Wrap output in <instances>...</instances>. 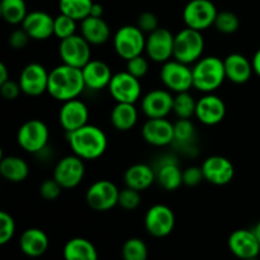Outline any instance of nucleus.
<instances>
[{"mask_svg":"<svg viewBox=\"0 0 260 260\" xmlns=\"http://www.w3.org/2000/svg\"><path fill=\"white\" fill-rule=\"evenodd\" d=\"M85 88L81 69L62 63L50 71L47 93L56 101L65 103L76 99Z\"/></svg>","mask_w":260,"mask_h":260,"instance_id":"nucleus-1","label":"nucleus"},{"mask_svg":"<svg viewBox=\"0 0 260 260\" xmlns=\"http://www.w3.org/2000/svg\"><path fill=\"white\" fill-rule=\"evenodd\" d=\"M68 142L74 154L83 160L98 159L108 146L106 134L94 124H85L76 131L69 132Z\"/></svg>","mask_w":260,"mask_h":260,"instance_id":"nucleus-2","label":"nucleus"},{"mask_svg":"<svg viewBox=\"0 0 260 260\" xmlns=\"http://www.w3.org/2000/svg\"><path fill=\"white\" fill-rule=\"evenodd\" d=\"M193 88L208 94L217 90L226 80L225 65L217 56L200 58L193 66Z\"/></svg>","mask_w":260,"mask_h":260,"instance_id":"nucleus-3","label":"nucleus"},{"mask_svg":"<svg viewBox=\"0 0 260 260\" xmlns=\"http://www.w3.org/2000/svg\"><path fill=\"white\" fill-rule=\"evenodd\" d=\"M205 51V38L202 32L192 29V28H183L175 35L174 38V56L173 58L183 63H196L202 58Z\"/></svg>","mask_w":260,"mask_h":260,"instance_id":"nucleus-4","label":"nucleus"},{"mask_svg":"<svg viewBox=\"0 0 260 260\" xmlns=\"http://www.w3.org/2000/svg\"><path fill=\"white\" fill-rule=\"evenodd\" d=\"M113 46L117 55L128 61L146 50V37L137 25H123L114 33Z\"/></svg>","mask_w":260,"mask_h":260,"instance_id":"nucleus-5","label":"nucleus"},{"mask_svg":"<svg viewBox=\"0 0 260 260\" xmlns=\"http://www.w3.org/2000/svg\"><path fill=\"white\" fill-rule=\"evenodd\" d=\"M217 14V8L211 0H190L183 9V20L188 28L203 32L215 24Z\"/></svg>","mask_w":260,"mask_h":260,"instance_id":"nucleus-6","label":"nucleus"},{"mask_svg":"<svg viewBox=\"0 0 260 260\" xmlns=\"http://www.w3.org/2000/svg\"><path fill=\"white\" fill-rule=\"evenodd\" d=\"M160 79L165 88L175 94L189 91L193 88V70L189 65L180 62L175 58L162 63Z\"/></svg>","mask_w":260,"mask_h":260,"instance_id":"nucleus-7","label":"nucleus"},{"mask_svg":"<svg viewBox=\"0 0 260 260\" xmlns=\"http://www.w3.org/2000/svg\"><path fill=\"white\" fill-rule=\"evenodd\" d=\"M50 131L41 119H29L19 127L17 132L18 145L29 154H38L47 145Z\"/></svg>","mask_w":260,"mask_h":260,"instance_id":"nucleus-8","label":"nucleus"},{"mask_svg":"<svg viewBox=\"0 0 260 260\" xmlns=\"http://www.w3.org/2000/svg\"><path fill=\"white\" fill-rule=\"evenodd\" d=\"M119 189L111 180L102 179L94 182L88 188L85 201L89 207L98 212H106L118 206Z\"/></svg>","mask_w":260,"mask_h":260,"instance_id":"nucleus-9","label":"nucleus"},{"mask_svg":"<svg viewBox=\"0 0 260 260\" xmlns=\"http://www.w3.org/2000/svg\"><path fill=\"white\" fill-rule=\"evenodd\" d=\"M90 46V43L83 36L74 35L60 41L58 55L62 60V63L83 69L91 60Z\"/></svg>","mask_w":260,"mask_h":260,"instance_id":"nucleus-10","label":"nucleus"},{"mask_svg":"<svg viewBox=\"0 0 260 260\" xmlns=\"http://www.w3.org/2000/svg\"><path fill=\"white\" fill-rule=\"evenodd\" d=\"M108 90L117 103L135 104L141 96V83L128 71H121L112 76Z\"/></svg>","mask_w":260,"mask_h":260,"instance_id":"nucleus-11","label":"nucleus"},{"mask_svg":"<svg viewBox=\"0 0 260 260\" xmlns=\"http://www.w3.org/2000/svg\"><path fill=\"white\" fill-rule=\"evenodd\" d=\"M175 215L170 207L165 205H154L145 215V229L151 236L157 239L170 235L174 230Z\"/></svg>","mask_w":260,"mask_h":260,"instance_id":"nucleus-12","label":"nucleus"},{"mask_svg":"<svg viewBox=\"0 0 260 260\" xmlns=\"http://www.w3.org/2000/svg\"><path fill=\"white\" fill-rule=\"evenodd\" d=\"M85 175L84 160L78 155H69L57 161L53 169V178L60 183L63 189H73L78 187Z\"/></svg>","mask_w":260,"mask_h":260,"instance_id":"nucleus-13","label":"nucleus"},{"mask_svg":"<svg viewBox=\"0 0 260 260\" xmlns=\"http://www.w3.org/2000/svg\"><path fill=\"white\" fill-rule=\"evenodd\" d=\"M174 38L167 28L159 27L156 30L150 33L146 38V53L152 61L165 63L172 60L174 56Z\"/></svg>","mask_w":260,"mask_h":260,"instance_id":"nucleus-14","label":"nucleus"},{"mask_svg":"<svg viewBox=\"0 0 260 260\" xmlns=\"http://www.w3.org/2000/svg\"><path fill=\"white\" fill-rule=\"evenodd\" d=\"M50 73L43 65L38 62H30L23 68L19 76V85L22 93L28 96H40L48 89Z\"/></svg>","mask_w":260,"mask_h":260,"instance_id":"nucleus-15","label":"nucleus"},{"mask_svg":"<svg viewBox=\"0 0 260 260\" xmlns=\"http://www.w3.org/2000/svg\"><path fill=\"white\" fill-rule=\"evenodd\" d=\"M206 182L213 185H226L235 177V167L233 162L221 155L207 157L201 165Z\"/></svg>","mask_w":260,"mask_h":260,"instance_id":"nucleus-16","label":"nucleus"},{"mask_svg":"<svg viewBox=\"0 0 260 260\" xmlns=\"http://www.w3.org/2000/svg\"><path fill=\"white\" fill-rule=\"evenodd\" d=\"M231 253L240 260L249 258H258L260 253V243L254 230L239 229L235 230L228 241Z\"/></svg>","mask_w":260,"mask_h":260,"instance_id":"nucleus-17","label":"nucleus"},{"mask_svg":"<svg viewBox=\"0 0 260 260\" xmlns=\"http://www.w3.org/2000/svg\"><path fill=\"white\" fill-rule=\"evenodd\" d=\"M226 116V104L223 99L213 93L205 94L197 101L196 118L206 126L221 123Z\"/></svg>","mask_w":260,"mask_h":260,"instance_id":"nucleus-18","label":"nucleus"},{"mask_svg":"<svg viewBox=\"0 0 260 260\" xmlns=\"http://www.w3.org/2000/svg\"><path fill=\"white\" fill-rule=\"evenodd\" d=\"M141 134L149 145L168 146L174 141V123L167 118H149L142 126Z\"/></svg>","mask_w":260,"mask_h":260,"instance_id":"nucleus-19","label":"nucleus"},{"mask_svg":"<svg viewBox=\"0 0 260 260\" xmlns=\"http://www.w3.org/2000/svg\"><path fill=\"white\" fill-rule=\"evenodd\" d=\"M174 96L170 90L155 89L144 95L141 102L142 112L147 118H165L170 112H173Z\"/></svg>","mask_w":260,"mask_h":260,"instance_id":"nucleus-20","label":"nucleus"},{"mask_svg":"<svg viewBox=\"0 0 260 260\" xmlns=\"http://www.w3.org/2000/svg\"><path fill=\"white\" fill-rule=\"evenodd\" d=\"M89 119V109L84 102L76 99L65 102L62 104L58 113V121H60L61 127L69 132L76 131L83 126L88 124Z\"/></svg>","mask_w":260,"mask_h":260,"instance_id":"nucleus-21","label":"nucleus"},{"mask_svg":"<svg viewBox=\"0 0 260 260\" xmlns=\"http://www.w3.org/2000/svg\"><path fill=\"white\" fill-rule=\"evenodd\" d=\"M53 23L55 18L42 10H35L28 13L23 20L22 28L28 33L30 40L46 41L53 36Z\"/></svg>","mask_w":260,"mask_h":260,"instance_id":"nucleus-22","label":"nucleus"},{"mask_svg":"<svg viewBox=\"0 0 260 260\" xmlns=\"http://www.w3.org/2000/svg\"><path fill=\"white\" fill-rule=\"evenodd\" d=\"M226 79L234 84H245L254 73L253 63L241 53H230L223 58Z\"/></svg>","mask_w":260,"mask_h":260,"instance_id":"nucleus-23","label":"nucleus"},{"mask_svg":"<svg viewBox=\"0 0 260 260\" xmlns=\"http://www.w3.org/2000/svg\"><path fill=\"white\" fill-rule=\"evenodd\" d=\"M81 71H83L85 86L91 90H102L108 88L113 76L111 68L101 60H90L81 69Z\"/></svg>","mask_w":260,"mask_h":260,"instance_id":"nucleus-24","label":"nucleus"},{"mask_svg":"<svg viewBox=\"0 0 260 260\" xmlns=\"http://www.w3.org/2000/svg\"><path fill=\"white\" fill-rule=\"evenodd\" d=\"M48 236L41 229L30 228L22 234L19 239V248L24 255L38 258L43 255L48 249Z\"/></svg>","mask_w":260,"mask_h":260,"instance_id":"nucleus-25","label":"nucleus"},{"mask_svg":"<svg viewBox=\"0 0 260 260\" xmlns=\"http://www.w3.org/2000/svg\"><path fill=\"white\" fill-rule=\"evenodd\" d=\"M156 182V173L147 164H134L124 173L126 187L144 192Z\"/></svg>","mask_w":260,"mask_h":260,"instance_id":"nucleus-26","label":"nucleus"},{"mask_svg":"<svg viewBox=\"0 0 260 260\" xmlns=\"http://www.w3.org/2000/svg\"><path fill=\"white\" fill-rule=\"evenodd\" d=\"M156 173V182L165 190H177L183 184V170L173 157H167L159 164Z\"/></svg>","mask_w":260,"mask_h":260,"instance_id":"nucleus-27","label":"nucleus"},{"mask_svg":"<svg viewBox=\"0 0 260 260\" xmlns=\"http://www.w3.org/2000/svg\"><path fill=\"white\" fill-rule=\"evenodd\" d=\"M80 27L81 36L93 46L104 45L111 38V28L103 18L88 17L81 20Z\"/></svg>","mask_w":260,"mask_h":260,"instance_id":"nucleus-28","label":"nucleus"},{"mask_svg":"<svg viewBox=\"0 0 260 260\" xmlns=\"http://www.w3.org/2000/svg\"><path fill=\"white\" fill-rule=\"evenodd\" d=\"M0 174L4 179L12 183H22L29 174L27 161L19 156H2L0 160Z\"/></svg>","mask_w":260,"mask_h":260,"instance_id":"nucleus-29","label":"nucleus"},{"mask_svg":"<svg viewBox=\"0 0 260 260\" xmlns=\"http://www.w3.org/2000/svg\"><path fill=\"white\" fill-rule=\"evenodd\" d=\"M139 119V112L132 103H117L111 112V122L118 131H129Z\"/></svg>","mask_w":260,"mask_h":260,"instance_id":"nucleus-30","label":"nucleus"},{"mask_svg":"<svg viewBox=\"0 0 260 260\" xmlns=\"http://www.w3.org/2000/svg\"><path fill=\"white\" fill-rule=\"evenodd\" d=\"M65 260H98L95 246L84 238L70 239L63 246Z\"/></svg>","mask_w":260,"mask_h":260,"instance_id":"nucleus-31","label":"nucleus"},{"mask_svg":"<svg viewBox=\"0 0 260 260\" xmlns=\"http://www.w3.org/2000/svg\"><path fill=\"white\" fill-rule=\"evenodd\" d=\"M0 14L3 19L9 24H22L28 14L27 4L24 0H2Z\"/></svg>","mask_w":260,"mask_h":260,"instance_id":"nucleus-32","label":"nucleus"},{"mask_svg":"<svg viewBox=\"0 0 260 260\" xmlns=\"http://www.w3.org/2000/svg\"><path fill=\"white\" fill-rule=\"evenodd\" d=\"M196 127L190 119H178L174 123V141L173 144L177 145L182 150L192 149L196 141Z\"/></svg>","mask_w":260,"mask_h":260,"instance_id":"nucleus-33","label":"nucleus"},{"mask_svg":"<svg viewBox=\"0 0 260 260\" xmlns=\"http://www.w3.org/2000/svg\"><path fill=\"white\" fill-rule=\"evenodd\" d=\"M93 0H60V13L73 18L76 22H81L90 15Z\"/></svg>","mask_w":260,"mask_h":260,"instance_id":"nucleus-34","label":"nucleus"},{"mask_svg":"<svg viewBox=\"0 0 260 260\" xmlns=\"http://www.w3.org/2000/svg\"><path fill=\"white\" fill-rule=\"evenodd\" d=\"M196 108H197V101L192 96L189 91L178 93L174 96V106L173 112L179 119H190L196 116Z\"/></svg>","mask_w":260,"mask_h":260,"instance_id":"nucleus-35","label":"nucleus"},{"mask_svg":"<svg viewBox=\"0 0 260 260\" xmlns=\"http://www.w3.org/2000/svg\"><path fill=\"white\" fill-rule=\"evenodd\" d=\"M147 246L141 239L131 238L124 241L122 246L123 260H147Z\"/></svg>","mask_w":260,"mask_h":260,"instance_id":"nucleus-36","label":"nucleus"},{"mask_svg":"<svg viewBox=\"0 0 260 260\" xmlns=\"http://www.w3.org/2000/svg\"><path fill=\"white\" fill-rule=\"evenodd\" d=\"M213 25H215L218 32L223 33V35H231V33H235L239 29L240 20H239L238 15L234 12L223 10V12H218Z\"/></svg>","mask_w":260,"mask_h":260,"instance_id":"nucleus-37","label":"nucleus"},{"mask_svg":"<svg viewBox=\"0 0 260 260\" xmlns=\"http://www.w3.org/2000/svg\"><path fill=\"white\" fill-rule=\"evenodd\" d=\"M76 35V20L73 18L68 17V15L60 14L55 17V23H53V36L57 38L65 40V38L71 37V36Z\"/></svg>","mask_w":260,"mask_h":260,"instance_id":"nucleus-38","label":"nucleus"},{"mask_svg":"<svg viewBox=\"0 0 260 260\" xmlns=\"http://www.w3.org/2000/svg\"><path fill=\"white\" fill-rule=\"evenodd\" d=\"M141 192L132 188L126 187L124 189L119 190L118 196V206L126 211H134L141 203Z\"/></svg>","mask_w":260,"mask_h":260,"instance_id":"nucleus-39","label":"nucleus"},{"mask_svg":"<svg viewBox=\"0 0 260 260\" xmlns=\"http://www.w3.org/2000/svg\"><path fill=\"white\" fill-rule=\"evenodd\" d=\"M15 233L14 218L10 213L2 211L0 212V244L5 245L13 239Z\"/></svg>","mask_w":260,"mask_h":260,"instance_id":"nucleus-40","label":"nucleus"},{"mask_svg":"<svg viewBox=\"0 0 260 260\" xmlns=\"http://www.w3.org/2000/svg\"><path fill=\"white\" fill-rule=\"evenodd\" d=\"M62 189L63 188L61 187L60 183L52 177L51 179L43 180L42 184L40 185V194L43 200L55 201L60 197Z\"/></svg>","mask_w":260,"mask_h":260,"instance_id":"nucleus-41","label":"nucleus"},{"mask_svg":"<svg viewBox=\"0 0 260 260\" xmlns=\"http://www.w3.org/2000/svg\"><path fill=\"white\" fill-rule=\"evenodd\" d=\"M131 75H134L135 78L142 79L149 71V62H147L146 58L142 55L136 56V57L131 58V60L127 61V70Z\"/></svg>","mask_w":260,"mask_h":260,"instance_id":"nucleus-42","label":"nucleus"},{"mask_svg":"<svg viewBox=\"0 0 260 260\" xmlns=\"http://www.w3.org/2000/svg\"><path fill=\"white\" fill-rule=\"evenodd\" d=\"M137 27L144 33L150 35L159 28V19L154 13L144 12L137 18Z\"/></svg>","mask_w":260,"mask_h":260,"instance_id":"nucleus-43","label":"nucleus"},{"mask_svg":"<svg viewBox=\"0 0 260 260\" xmlns=\"http://www.w3.org/2000/svg\"><path fill=\"white\" fill-rule=\"evenodd\" d=\"M205 180L202 168L201 167H189L183 170V184L188 187H196Z\"/></svg>","mask_w":260,"mask_h":260,"instance_id":"nucleus-44","label":"nucleus"},{"mask_svg":"<svg viewBox=\"0 0 260 260\" xmlns=\"http://www.w3.org/2000/svg\"><path fill=\"white\" fill-rule=\"evenodd\" d=\"M30 37L28 36V33L25 32L23 28H18V29H14L9 35V38H8V43L12 48L14 50H23L25 46L29 42Z\"/></svg>","mask_w":260,"mask_h":260,"instance_id":"nucleus-45","label":"nucleus"},{"mask_svg":"<svg viewBox=\"0 0 260 260\" xmlns=\"http://www.w3.org/2000/svg\"><path fill=\"white\" fill-rule=\"evenodd\" d=\"M20 91H22V89H20L19 83H15L13 80H8L7 83L0 85L2 96L4 99H7V101H15L19 96Z\"/></svg>","mask_w":260,"mask_h":260,"instance_id":"nucleus-46","label":"nucleus"},{"mask_svg":"<svg viewBox=\"0 0 260 260\" xmlns=\"http://www.w3.org/2000/svg\"><path fill=\"white\" fill-rule=\"evenodd\" d=\"M104 8L103 5L99 4V3H94L93 7H91V12L89 17H96V18H103Z\"/></svg>","mask_w":260,"mask_h":260,"instance_id":"nucleus-47","label":"nucleus"},{"mask_svg":"<svg viewBox=\"0 0 260 260\" xmlns=\"http://www.w3.org/2000/svg\"><path fill=\"white\" fill-rule=\"evenodd\" d=\"M8 80H10L9 79V71H8V68L7 65H5L4 62L0 63V85L4 83H7Z\"/></svg>","mask_w":260,"mask_h":260,"instance_id":"nucleus-48","label":"nucleus"},{"mask_svg":"<svg viewBox=\"0 0 260 260\" xmlns=\"http://www.w3.org/2000/svg\"><path fill=\"white\" fill-rule=\"evenodd\" d=\"M251 63H253V69H254V73L260 78V48L254 53L253 56V60H251Z\"/></svg>","mask_w":260,"mask_h":260,"instance_id":"nucleus-49","label":"nucleus"},{"mask_svg":"<svg viewBox=\"0 0 260 260\" xmlns=\"http://www.w3.org/2000/svg\"><path fill=\"white\" fill-rule=\"evenodd\" d=\"M253 230H254V233H255L256 238H258V240H259V243H260V220L258 221V223H256L255 228H254Z\"/></svg>","mask_w":260,"mask_h":260,"instance_id":"nucleus-50","label":"nucleus"},{"mask_svg":"<svg viewBox=\"0 0 260 260\" xmlns=\"http://www.w3.org/2000/svg\"><path fill=\"white\" fill-rule=\"evenodd\" d=\"M244 260H258V258H249V259H244Z\"/></svg>","mask_w":260,"mask_h":260,"instance_id":"nucleus-51","label":"nucleus"}]
</instances>
